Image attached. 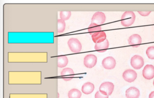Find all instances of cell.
<instances>
[{
    "instance_id": "23",
    "label": "cell",
    "mask_w": 154,
    "mask_h": 98,
    "mask_svg": "<svg viewBox=\"0 0 154 98\" xmlns=\"http://www.w3.org/2000/svg\"><path fill=\"white\" fill-rule=\"evenodd\" d=\"M138 12L141 16H143V17H146L149 15V14L151 13V11H138Z\"/></svg>"
},
{
    "instance_id": "16",
    "label": "cell",
    "mask_w": 154,
    "mask_h": 98,
    "mask_svg": "<svg viewBox=\"0 0 154 98\" xmlns=\"http://www.w3.org/2000/svg\"><path fill=\"white\" fill-rule=\"evenodd\" d=\"M68 63V59L66 56H60L57 57V66L60 68L65 67Z\"/></svg>"
},
{
    "instance_id": "20",
    "label": "cell",
    "mask_w": 154,
    "mask_h": 98,
    "mask_svg": "<svg viewBox=\"0 0 154 98\" xmlns=\"http://www.w3.org/2000/svg\"><path fill=\"white\" fill-rule=\"evenodd\" d=\"M72 13L70 11H62L60 12V17L61 19L63 20H67L70 19Z\"/></svg>"
},
{
    "instance_id": "8",
    "label": "cell",
    "mask_w": 154,
    "mask_h": 98,
    "mask_svg": "<svg viewBox=\"0 0 154 98\" xmlns=\"http://www.w3.org/2000/svg\"><path fill=\"white\" fill-rule=\"evenodd\" d=\"M122 77L126 81L130 83L132 82L137 78V73L134 70L128 69L123 73Z\"/></svg>"
},
{
    "instance_id": "6",
    "label": "cell",
    "mask_w": 154,
    "mask_h": 98,
    "mask_svg": "<svg viewBox=\"0 0 154 98\" xmlns=\"http://www.w3.org/2000/svg\"><path fill=\"white\" fill-rule=\"evenodd\" d=\"M131 64L134 69L139 70L142 68L144 65V59L140 56H134L131 58Z\"/></svg>"
},
{
    "instance_id": "15",
    "label": "cell",
    "mask_w": 154,
    "mask_h": 98,
    "mask_svg": "<svg viewBox=\"0 0 154 98\" xmlns=\"http://www.w3.org/2000/svg\"><path fill=\"white\" fill-rule=\"evenodd\" d=\"M94 85L92 83L88 82L85 83L82 86V92L85 94H89L94 90Z\"/></svg>"
},
{
    "instance_id": "24",
    "label": "cell",
    "mask_w": 154,
    "mask_h": 98,
    "mask_svg": "<svg viewBox=\"0 0 154 98\" xmlns=\"http://www.w3.org/2000/svg\"><path fill=\"white\" fill-rule=\"evenodd\" d=\"M149 98H154V91L150 93Z\"/></svg>"
},
{
    "instance_id": "14",
    "label": "cell",
    "mask_w": 154,
    "mask_h": 98,
    "mask_svg": "<svg viewBox=\"0 0 154 98\" xmlns=\"http://www.w3.org/2000/svg\"><path fill=\"white\" fill-rule=\"evenodd\" d=\"M109 43L107 39L104 40L103 42L95 44L94 49L99 53H103L107 51L109 48Z\"/></svg>"
},
{
    "instance_id": "13",
    "label": "cell",
    "mask_w": 154,
    "mask_h": 98,
    "mask_svg": "<svg viewBox=\"0 0 154 98\" xmlns=\"http://www.w3.org/2000/svg\"><path fill=\"white\" fill-rule=\"evenodd\" d=\"M126 96L127 98H138L140 96L139 90L136 87H130L126 90Z\"/></svg>"
},
{
    "instance_id": "17",
    "label": "cell",
    "mask_w": 154,
    "mask_h": 98,
    "mask_svg": "<svg viewBox=\"0 0 154 98\" xmlns=\"http://www.w3.org/2000/svg\"><path fill=\"white\" fill-rule=\"evenodd\" d=\"M88 29L89 34L91 35H92L93 34H95V33L101 31V27L100 26H98L96 24L91 23L88 27Z\"/></svg>"
},
{
    "instance_id": "4",
    "label": "cell",
    "mask_w": 154,
    "mask_h": 98,
    "mask_svg": "<svg viewBox=\"0 0 154 98\" xmlns=\"http://www.w3.org/2000/svg\"><path fill=\"white\" fill-rule=\"evenodd\" d=\"M97 62L96 56L93 54L87 55L84 59V64L87 68H92L96 65Z\"/></svg>"
},
{
    "instance_id": "3",
    "label": "cell",
    "mask_w": 154,
    "mask_h": 98,
    "mask_svg": "<svg viewBox=\"0 0 154 98\" xmlns=\"http://www.w3.org/2000/svg\"><path fill=\"white\" fill-rule=\"evenodd\" d=\"M114 84L110 82H105L101 84L100 91L105 95H110L114 90Z\"/></svg>"
},
{
    "instance_id": "9",
    "label": "cell",
    "mask_w": 154,
    "mask_h": 98,
    "mask_svg": "<svg viewBox=\"0 0 154 98\" xmlns=\"http://www.w3.org/2000/svg\"><path fill=\"white\" fill-rule=\"evenodd\" d=\"M103 66L107 70L113 69L116 66V61L113 57H108L104 58L102 62Z\"/></svg>"
},
{
    "instance_id": "7",
    "label": "cell",
    "mask_w": 154,
    "mask_h": 98,
    "mask_svg": "<svg viewBox=\"0 0 154 98\" xmlns=\"http://www.w3.org/2000/svg\"><path fill=\"white\" fill-rule=\"evenodd\" d=\"M143 77L148 80L153 79L154 77V66L152 65H146L142 71Z\"/></svg>"
},
{
    "instance_id": "22",
    "label": "cell",
    "mask_w": 154,
    "mask_h": 98,
    "mask_svg": "<svg viewBox=\"0 0 154 98\" xmlns=\"http://www.w3.org/2000/svg\"><path fill=\"white\" fill-rule=\"evenodd\" d=\"M95 98H109V95H105L99 91L95 93Z\"/></svg>"
},
{
    "instance_id": "18",
    "label": "cell",
    "mask_w": 154,
    "mask_h": 98,
    "mask_svg": "<svg viewBox=\"0 0 154 98\" xmlns=\"http://www.w3.org/2000/svg\"><path fill=\"white\" fill-rule=\"evenodd\" d=\"M82 92L77 89H72L69 91L68 93L69 98H81Z\"/></svg>"
},
{
    "instance_id": "2",
    "label": "cell",
    "mask_w": 154,
    "mask_h": 98,
    "mask_svg": "<svg viewBox=\"0 0 154 98\" xmlns=\"http://www.w3.org/2000/svg\"><path fill=\"white\" fill-rule=\"evenodd\" d=\"M67 44L71 51L74 53H78L82 49V44L76 38H71L67 42Z\"/></svg>"
},
{
    "instance_id": "1",
    "label": "cell",
    "mask_w": 154,
    "mask_h": 98,
    "mask_svg": "<svg viewBox=\"0 0 154 98\" xmlns=\"http://www.w3.org/2000/svg\"><path fill=\"white\" fill-rule=\"evenodd\" d=\"M136 16L133 11H126L121 18V24L123 26L128 27L134 23Z\"/></svg>"
},
{
    "instance_id": "11",
    "label": "cell",
    "mask_w": 154,
    "mask_h": 98,
    "mask_svg": "<svg viewBox=\"0 0 154 98\" xmlns=\"http://www.w3.org/2000/svg\"><path fill=\"white\" fill-rule=\"evenodd\" d=\"M61 75L65 81H71L74 76L73 70L70 68H65L61 72Z\"/></svg>"
},
{
    "instance_id": "19",
    "label": "cell",
    "mask_w": 154,
    "mask_h": 98,
    "mask_svg": "<svg viewBox=\"0 0 154 98\" xmlns=\"http://www.w3.org/2000/svg\"><path fill=\"white\" fill-rule=\"evenodd\" d=\"M66 28V23L64 20L59 19L57 20V32L58 33H63Z\"/></svg>"
},
{
    "instance_id": "12",
    "label": "cell",
    "mask_w": 154,
    "mask_h": 98,
    "mask_svg": "<svg viewBox=\"0 0 154 98\" xmlns=\"http://www.w3.org/2000/svg\"><path fill=\"white\" fill-rule=\"evenodd\" d=\"M93 41L95 44L101 43L106 39V35L103 31H99L91 35Z\"/></svg>"
},
{
    "instance_id": "5",
    "label": "cell",
    "mask_w": 154,
    "mask_h": 98,
    "mask_svg": "<svg viewBox=\"0 0 154 98\" xmlns=\"http://www.w3.org/2000/svg\"><path fill=\"white\" fill-rule=\"evenodd\" d=\"M105 20L106 17L103 12H97L94 13L92 18L91 23L100 26L104 24Z\"/></svg>"
},
{
    "instance_id": "10",
    "label": "cell",
    "mask_w": 154,
    "mask_h": 98,
    "mask_svg": "<svg viewBox=\"0 0 154 98\" xmlns=\"http://www.w3.org/2000/svg\"><path fill=\"white\" fill-rule=\"evenodd\" d=\"M129 44L133 47H137L140 46L142 42L141 37L137 34H134L130 37L128 40Z\"/></svg>"
},
{
    "instance_id": "21",
    "label": "cell",
    "mask_w": 154,
    "mask_h": 98,
    "mask_svg": "<svg viewBox=\"0 0 154 98\" xmlns=\"http://www.w3.org/2000/svg\"><path fill=\"white\" fill-rule=\"evenodd\" d=\"M146 54L149 58L154 59V46L149 47L146 51Z\"/></svg>"
},
{
    "instance_id": "25",
    "label": "cell",
    "mask_w": 154,
    "mask_h": 98,
    "mask_svg": "<svg viewBox=\"0 0 154 98\" xmlns=\"http://www.w3.org/2000/svg\"><path fill=\"white\" fill-rule=\"evenodd\" d=\"M153 84H154V81H153Z\"/></svg>"
}]
</instances>
